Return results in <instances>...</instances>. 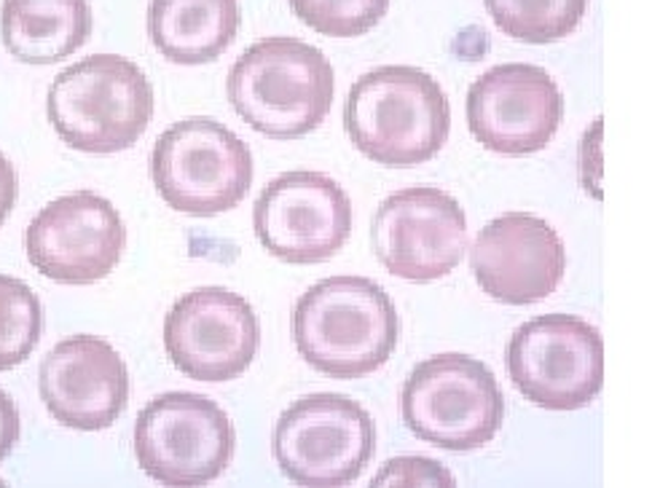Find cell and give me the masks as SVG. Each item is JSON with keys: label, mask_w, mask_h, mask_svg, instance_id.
I'll use <instances>...</instances> for the list:
<instances>
[{"label": "cell", "mask_w": 652, "mask_h": 488, "mask_svg": "<svg viewBox=\"0 0 652 488\" xmlns=\"http://www.w3.org/2000/svg\"><path fill=\"white\" fill-rule=\"evenodd\" d=\"M350 143L373 164L408 169L446 145L452 111L446 92L427 70L384 65L354 81L344 105Z\"/></svg>", "instance_id": "7a4b0ae2"}, {"label": "cell", "mask_w": 652, "mask_h": 488, "mask_svg": "<svg viewBox=\"0 0 652 488\" xmlns=\"http://www.w3.org/2000/svg\"><path fill=\"white\" fill-rule=\"evenodd\" d=\"M252 228L277 261L325 263L352 233L350 194L322 173H284L263 186L252 207Z\"/></svg>", "instance_id": "8fae6325"}, {"label": "cell", "mask_w": 652, "mask_h": 488, "mask_svg": "<svg viewBox=\"0 0 652 488\" xmlns=\"http://www.w3.org/2000/svg\"><path fill=\"white\" fill-rule=\"evenodd\" d=\"M164 349L194 382H231L258 357L261 320L247 298L205 284L177 298L164 316Z\"/></svg>", "instance_id": "7c38bea8"}, {"label": "cell", "mask_w": 652, "mask_h": 488, "mask_svg": "<svg viewBox=\"0 0 652 488\" xmlns=\"http://www.w3.org/2000/svg\"><path fill=\"white\" fill-rule=\"evenodd\" d=\"M499 33L521 43L565 41L580 28L588 0H484Z\"/></svg>", "instance_id": "d6986e66"}, {"label": "cell", "mask_w": 652, "mask_h": 488, "mask_svg": "<svg viewBox=\"0 0 652 488\" xmlns=\"http://www.w3.org/2000/svg\"><path fill=\"white\" fill-rule=\"evenodd\" d=\"M38 395L62 427L100 433L113 427L130 403V371L105 339L71 335L41 360Z\"/></svg>", "instance_id": "2e32d148"}, {"label": "cell", "mask_w": 652, "mask_h": 488, "mask_svg": "<svg viewBox=\"0 0 652 488\" xmlns=\"http://www.w3.org/2000/svg\"><path fill=\"white\" fill-rule=\"evenodd\" d=\"M239 0H151L148 35L167 62L207 65L239 33Z\"/></svg>", "instance_id": "ac0fdd59"}, {"label": "cell", "mask_w": 652, "mask_h": 488, "mask_svg": "<svg viewBox=\"0 0 652 488\" xmlns=\"http://www.w3.org/2000/svg\"><path fill=\"white\" fill-rule=\"evenodd\" d=\"M46 116L68 148L118 154L132 148L154 118L148 75L122 54H92L54 75Z\"/></svg>", "instance_id": "277c9868"}, {"label": "cell", "mask_w": 652, "mask_h": 488, "mask_svg": "<svg viewBox=\"0 0 652 488\" xmlns=\"http://www.w3.org/2000/svg\"><path fill=\"white\" fill-rule=\"evenodd\" d=\"M371 486H457V478L427 456H395L373 475Z\"/></svg>", "instance_id": "7402d4cb"}, {"label": "cell", "mask_w": 652, "mask_h": 488, "mask_svg": "<svg viewBox=\"0 0 652 488\" xmlns=\"http://www.w3.org/2000/svg\"><path fill=\"white\" fill-rule=\"evenodd\" d=\"M43 333L41 298L22 279L0 274V371L22 365Z\"/></svg>", "instance_id": "ffe728a7"}, {"label": "cell", "mask_w": 652, "mask_h": 488, "mask_svg": "<svg viewBox=\"0 0 652 488\" xmlns=\"http://www.w3.org/2000/svg\"><path fill=\"white\" fill-rule=\"evenodd\" d=\"M17 194H19L17 169L14 164L9 162V156H3V150H0V226L9 220L11 209H14L17 205Z\"/></svg>", "instance_id": "cb8c5ba5"}, {"label": "cell", "mask_w": 652, "mask_h": 488, "mask_svg": "<svg viewBox=\"0 0 652 488\" xmlns=\"http://www.w3.org/2000/svg\"><path fill=\"white\" fill-rule=\"evenodd\" d=\"M237 116L269 139H299L331 113L335 73L312 43L271 35L247 46L226 79Z\"/></svg>", "instance_id": "3957f363"}, {"label": "cell", "mask_w": 652, "mask_h": 488, "mask_svg": "<svg viewBox=\"0 0 652 488\" xmlns=\"http://www.w3.org/2000/svg\"><path fill=\"white\" fill-rule=\"evenodd\" d=\"M234 448L231 418L207 395L164 392L137 414L135 459L156 484H210L231 465Z\"/></svg>", "instance_id": "ba28073f"}, {"label": "cell", "mask_w": 652, "mask_h": 488, "mask_svg": "<svg viewBox=\"0 0 652 488\" xmlns=\"http://www.w3.org/2000/svg\"><path fill=\"white\" fill-rule=\"evenodd\" d=\"M470 271L494 301L531 307L553 295L565 279L567 247L537 215L505 212L478 231Z\"/></svg>", "instance_id": "9a60e30c"}, {"label": "cell", "mask_w": 652, "mask_h": 488, "mask_svg": "<svg viewBox=\"0 0 652 488\" xmlns=\"http://www.w3.org/2000/svg\"><path fill=\"white\" fill-rule=\"evenodd\" d=\"M371 245L392 277L435 282L452 274L465 258L467 215L443 188H401L373 215Z\"/></svg>", "instance_id": "30bf717a"}, {"label": "cell", "mask_w": 652, "mask_h": 488, "mask_svg": "<svg viewBox=\"0 0 652 488\" xmlns=\"http://www.w3.org/2000/svg\"><path fill=\"white\" fill-rule=\"evenodd\" d=\"M156 191L175 212L213 218L245 199L256 164L242 137L210 116H192L164 129L151 154Z\"/></svg>", "instance_id": "8992f818"}, {"label": "cell", "mask_w": 652, "mask_h": 488, "mask_svg": "<svg viewBox=\"0 0 652 488\" xmlns=\"http://www.w3.org/2000/svg\"><path fill=\"white\" fill-rule=\"evenodd\" d=\"M467 129L486 150L529 156L542 150L565 118L553 75L529 62H505L478 75L467 92Z\"/></svg>", "instance_id": "5bb4252c"}, {"label": "cell", "mask_w": 652, "mask_h": 488, "mask_svg": "<svg viewBox=\"0 0 652 488\" xmlns=\"http://www.w3.org/2000/svg\"><path fill=\"white\" fill-rule=\"evenodd\" d=\"M376 454V424L350 395L314 392L290 403L271 429V456L299 486H346Z\"/></svg>", "instance_id": "52a82bcc"}, {"label": "cell", "mask_w": 652, "mask_h": 488, "mask_svg": "<svg viewBox=\"0 0 652 488\" xmlns=\"http://www.w3.org/2000/svg\"><path fill=\"white\" fill-rule=\"evenodd\" d=\"M293 14L314 33L360 38L387 17L392 0H288Z\"/></svg>", "instance_id": "44dd1931"}, {"label": "cell", "mask_w": 652, "mask_h": 488, "mask_svg": "<svg viewBox=\"0 0 652 488\" xmlns=\"http://www.w3.org/2000/svg\"><path fill=\"white\" fill-rule=\"evenodd\" d=\"M19 435H22V418H19L17 403L11 401L9 392L0 390V465L14 451Z\"/></svg>", "instance_id": "603a6c76"}, {"label": "cell", "mask_w": 652, "mask_h": 488, "mask_svg": "<svg viewBox=\"0 0 652 488\" xmlns=\"http://www.w3.org/2000/svg\"><path fill=\"white\" fill-rule=\"evenodd\" d=\"M510 382L546 411H578L604 386V339L575 314H542L524 322L505 346Z\"/></svg>", "instance_id": "9c48e42d"}, {"label": "cell", "mask_w": 652, "mask_h": 488, "mask_svg": "<svg viewBox=\"0 0 652 488\" xmlns=\"http://www.w3.org/2000/svg\"><path fill=\"white\" fill-rule=\"evenodd\" d=\"M401 416L420 440L443 451H476L505 422V395L489 365L470 354H435L411 371Z\"/></svg>", "instance_id": "5b68a950"}, {"label": "cell", "mask_w": 652, "mask_h": 488, "mask_svg": "<svg viewBox=\"0 0 652 488\" xmlns=\"http://www.w3.org/2000/svg\"><path fill=\"white\" fill-rule=\"evenodd\" d=\"M28 261L60 284H94L116 269L126 250V228L111 199L73 191L49 201L24 231Z\"/></svg>", "instance_id": "4fadbf2b"}, {"label": "cell", "mask_w": 652, "mask_h": 488, "mask_svg": "<svg viewBox=\"0 0 652 488\" xmlns=\"http://www.w3.org/2000/svg\"><path fill=\"white\" fill-rule=\"evenodd\" d=\"M89 0H3L0 41L24 65H54L79 52L92 35Z\"/></svg>", "instance_id": "e0dca14e"}, {"label": "cell", "mask_w": 652, "mask_h": 488, "mask_svg": "<svg viewBox=\"0 0 652 488\" xmlns=\"http://www.w3.org/2000/svg\"><path fill=\"white\" fill-rule=\"evenodd\" d=\"M290 333L309 367L331 378H363L392 357L401 316L373 279L328 277L299 298Z\"/></svg>", "instance_id": "6da1fadb"}]
</instances>
